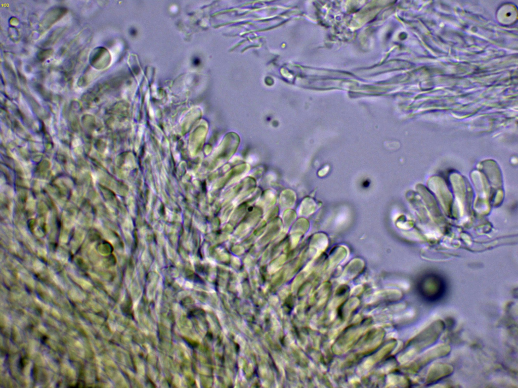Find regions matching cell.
I'll use <instances>...</instances> for the list:
<instances>
[{
    "instance_id": "obj_1",
    "label": "cell",
    "mask_w": 518,
    "mask_h": 388,
    "mask_svg": "<svg viewBox=\"0 0 518 388\" xmlns=\"http://www.w3.org/2000/svg\"><path fill=\"white\" fill-rule=\"evenodd\" d=\"M453 371L452 366L442 363H436L428 370L426 382L427 384L434 383L450 375Z\"/></svg>"
}]
</instances>
